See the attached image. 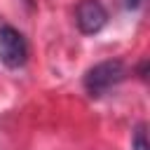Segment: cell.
<instances>
[{"instance_id": "6da1fadb", "label": "cell", "mask_w": 150, "mask_h": 150, "mask_svg": "<svg viewBox=\"0 0 150 150\" xmlns=\"http://www.w3.org/2000/svg\"><path fill=\"white\" fill-rule=\"evenodd\" d=\"M127 77V68L122 61L110 59V61H101L94 68L87 70L84 75V89L89 96H103L105 91H110L112 87H117L122 80Z\"/></svg>"}, {"instance_id": "7a4b0ae2", "label": "cell", "mask_w": 150, "mask_h": 150, "mask_svg": "<svg viewBox=\"0 0 150 150\" xmlns=\"http://www.w3.org/2000/svg\"><path fill=\"white\" fill-rule=\"evenodd\" d=\"M28 59L26 38L9 23H0V61L7 68H21Z\"/></svg>"}, {"instance_id": "3957f363", "label": "cell", "mask_w": 150, "mask_h": 150, "mask_svg": "<svg viewBox=\"0 0 150 150\" xmlns=\"http://www.w3.org/2000/svg\"><path fill=\"white\" fill-rule=\"evenodd\" d=\"M75 23H77L80 33L94 35L108 23V12L98 0H82L75 9Z\"/></svg>"}, {"instance_id": "277c9868", "label": "cell", "mask_w": 150, "mask_h": 150, "mask_svg": "<svg viewBox=\"0 0 150 150\" xmlns=\"http://www.w3.org/2000/svg\"><path fill=\"white\" fill-rule=\"evenodd\" d=\"M134 150H148V136H145V127L138 124L136 131H134Z\"/></svg>"}, {"instance_id": "5b68a950", "label": "cell", "mask_w": 150, "mask_h": 150, "mask_svg": "<svg viewBox=\"0 0 150 150\" xmlns=\"http://www.w3.org/2000/svg\"><path fill=\"white\" fill-rule=\"evenodd\" d=\"M141 2H143V0H122V5H124L127 9H136V7H141Z\"/></svg>"}, {"instance_id": "8992f818", "label": "cell", "mask_w": 150, "mask_h": 150, "mask_svg": "<svg viewBox=\"0 0 150 150\" xmlns=\"http://www.w3.org/2000/svg\"><path fill=\"white\" fill-rule=\"evenodd\" d=\"M28 2H30V0H28Z\"/></svg>"}]
</instances>
